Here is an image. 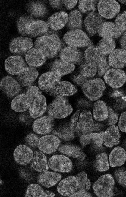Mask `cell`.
I'll return each instance as SVG.
<instances>
[{
	"label": "cell",
	"mask_w": 126,
	"mask_h": 197,
	"mask_svg": "<svg viewBox=\"0 0 126 197\" xmlns=\"http://www.w3.org/2000/svg\"><path fill=\"white\" fill-rule=\"evenodd\" d=\"M122 95L121 93L116 90L114 91L112 94L111 96L113 97H116L120 96Z\"/></svg>",
	"instance_id": "57"
},
{
	"label": "cell",
	"mask_w": 126,
	"mask_h": 197,
	"mask_svg": "<svg viewBox=\"0 0 126 197\" xmlns=\"http://www.w3.org/2000/svg\"><path fill=\"white\" fill-rule=\"evenodd\" d=\"M104 132L91 133L80 136V142L83 148L93 144L96 146H101L103 143Z\"/></svg>",
	"instance_id": "33"
},
{
	"label": "cell",
	"mask_w": 126,
	"mask_h": 197,
	"mask_svg": "<svg viewBox=\"0 0 126 197\" xmlns=\"http://www.w3.org/2000/svg\"><path fill=\"white\" fill-rule=\"evenodd\" d=\"M34 153L32 150L24 145H20L15 149L13 156L15 161L21 165H26L32 160Z\"/></svg>",
	"instance_id": "20"
},
{
	"label": "cell",
	"mask_w": 126,
	"mask_h": 197,
	"mask_svg": "<svg viewBox=\"0 0 126 197\" xmlns=\"http://www.w3.org/2000/svg\"><path fill=\"white\" fill-rule=\"evenodd\" d=\"M49 3L51 6L54 8H57L59 7L61 3L60 0H50Z\"/></svg>",
	"instance_id": "56"
},
{
	"label": "cell",
	"mask_w": 126,
	"mask_h": 197,
	"mask_svg": "<svg viewBox=\"0 0 126 197\" xmlns=\"http://www.w3.org/2000/svg\"><path fill=\"white\" fill-rule=\"evenodd\" d=\"M58 150L61 153L80 160H84L86 157V154L82 151L80 148L74 145L64 144L59 148Z\"/></svg>",
	"instance_id": "36"
},
{
	"label": "cell",
	"mask_w": 126,
	"mask_h": 197,
	"mask_svg": "<svg viewBox=\"0 0 126 197\" xmlns=\"http://www.w3.org/2000/svg\"><path fill=\"white\" fill-rule=\"evenodd\" d=\"M61 177V175L58 173L47 171L40 173L37 177V180L41 185L50 188L56 185Z\"/></svg>",
	"instance_id": "29"
},
{
	"label": "cell",
	"mask_w": 126,
	"mask_h": 197,
	"mask_svg": "<svg viewBox=\"0 0 126 197\" xmlns=\"http://www.w3.org/2000/svg\"><path fill=\"white\" fill-rule=\"evenodd\" d=\"M84 58L86 63L96 66L98 71H105L110 67L107 60L106 55L100 52L97 46L92 45L88 46L85 51Z\"/></svg>",
	"instance_id": "6"
},
{
	"label": "cell",
	"mask_w": 126,
	"mask_h": 197,
	"mask_svg": "<svg viewBox=\"0 0 126 197\" xmlns=\"http://www.w3.org/2000/svg\"><path fill=\"white\" fill-rule=\"evenodd\" d=\"M118 1L121 3L126 5V0H119Z\"/></svg>",
	"instance_id": "58"
},
{
	"label": "cell",
	"mask_w": 126,
	"mask_h": 197,
	"mask_svg": "<svg viewBox=\"0 0 126 197\" xmlns=\"http://www.w3.org/2000/svg\"><path fill=\"white\" fill-rule=\"evenodd\" d=\"M115 181L112 176L109 174L100 177L93 185L94 193L98 197H112Z\"/></svg>",
	"instance_id": "9"
},
{
	"label": "cell",
	"mask_w": 126,
	"mask_h": 197,
	"mask_svg": "<svg viewBox=\"0 0 126 197\" xmlns=\"http://www.w3.org/2000/svg\"><path fill=\"white\" fill-rule=\"evenodd\" d=\"M115 22L121 30H126V11L119 14L116 18Z\"/></svg>",
	"instance_id": "46"
},
{
	"label": "cell",
	"mask_w": 126,
	"mask_h": 197,
	"mask_svg": "<svg viewBox=\"0 0 126 197\" xmlns=\"http://www.w3.org/2000/svg\"><path fill=\"white\" fill-rule=\"evenodd\" d=\"M17 26L20 34L30 37H36L46 31L49 27L45 21L27 16L20 17L17 20Z\"/></svg>",
	"instance_id": "1"
},
{
	"label": "cell",
	"mask_w": 126,
	"mask_h": 197,
	"mask_svg": "<svg viewBox=\"0 0 126 197\" xmlns=\"http://www.w3.org/2000/svg\"><path fill=\"white\" fill-rule=\"evenodd\" d=\"M124 146L126 149V139L124 141Z\"/></svg>",
	"instance_id": "59"
},
{
	"label": "cell",
	"mask_w": 126,
	"mask_h": 197,
	"mask_svg": "<svg viewBox=\"0 0 126 197\" xmlns=\"http://www.w3.org/2000/svg\"><path fill=\"white\" fill-rule=\"evenodd\" d=\"M91 195L86 190H80L73 194L71 197H91Z\"/></svg>",
	"instance_id": "54"
},
{
	"label": "cell",
	"mask_w": 126,
	"mask_h": 197,
	"mask_svg": "<svg viewBox=\"0 0 126 197\" xmlns=\"http://www.w3.org/2000/svg\"><path fill=\"white\" fill-rule=\"evenodd\" d=\"M60 143L61 141L57 137L49 135L39 138L37 147L43 153L49 154L55 152Z\"/></svg>",
	"instance_id": "14"
},
{
	"label": "cell",
	"mask_w": 126,
	"mask_h": 197,
	"mask_svg": "<svg viewBox=\"0 0 126 197\" xmlns=\"http://www.w3.org/2000/svg\"><path fill=\"white\" fill-rule=\"evenodd\" d=\"M120 137L118 127L114 125H111L104 132V144L106 147H112L119 143Z\"/></svg>",
	"instance_id": "28"
},
{
	"label": "cell",
	"mask_w": 126,
	"mask_h": 197,
	"mask_svg": "<svg viewBox=\"0 0 126 197\" xmlns=\"http://www.w3.org/2000/svg\"><path fill=\"white\" fill-rule=\"evenodd\" d=\"M97 7L98 14L107 19L115 17L120 10V4L115 0H99Z\"/></svg>",
	"instance_id": "10"
},
{
	"label": "cell",
	"mask_w": 126,
	"mask_h": 197,
	"mask_svg": "<svg viewBox=\"0 0 126 197\" xmlns=\"http://www.w3.org/2000/svg\"><path fill=\"white\" fill-rule=\"evenodd\" d=\"M28 10L31 14L36 16H42L46 12V8L43 5L37 3L30 5Z\"/></svg>",
	"instance_id": "45"
},
{
	"label": "cell",
	"mask_w": 126,
	"mask_h": 197,
	"mask_svg": "<svg viewBox=\"0 0 126 197\" xmlns=\"http://www.w3.org/2000/svg\"><path fill=\"white\" fill-rule=\"evenodd\" d=\"M110 65L117 68H122L126 65V51L122 49H115L109 55Z\"/></svg>",
	"instance_id": "32"
},
{
	"label": "cell",
	"mask_w": 126,
	"mask_h": 197,
	"mask_svg": "<svg viewBox=\"0 0 126 197\" xmlns=\"http://www.w3.org/2000/svg\"><path fill=\"white\" fill-rule=\"evenodd\" d=\"M68 15L63 11L55 13L47 19L46 23L49 27L54 30L62 29L68 23Z\"/></svg>",
	"instance_id": "27"
},
{
	"label": "cell",
	"mask_w": 126,
	"mask_h": 197,
	"mask_svg": "<svg viewBox=\"0 0 126 197\" xmlns=\"http://www.w3.org/2000/svg\"><path fill=\"white\" fill-rule=\"evenodd\" d=\"M96 66L90 65L87 63L83 68L79 75L88 79L94 77L97 73Z\"/></svg>",
	"instance_id": "43"
},
{
	"label": "cell",
	"mask_w": 126,
	"mask_h": 197,
	"mask_svg": "<svg viewBox=\"0 0 126 197\" xmlns=\"http://www.w3.org/2000/svg\"><path fill=\"white\" fill-rule=\"evenodd\" d=\"M77 91L76 87L71 83L63 81L58 82L46 94L56 97L71 96Z\"/></svg>",
	"instance_id": "16"
},
{
	"label": "cell",
	"mask_w": 126,
	"mask_h": 197,
	"mask_svg": "<svg viewBox=\"0 0 126 197\" xmlns=\"http://www.w3.org/2000/svg\"><path fill=\"white\" fill-rule=\"evenodd\" d=\"M109 160L111 167L121 166L124 164L126 160V151L121 147H116L111 151Z\"/></svg>",
	"instance_id": "34"
},
{
	"label": "cell",
	"mask_w": 126,
	"mask_h": 197,
	"mask_svg": "<svg viewBox=\"0 0 126 197\" xmlns=\"http://www.w3.org/2000/svg\"><path fill=\"white\" fill-rule=\"evenodd\" d=\"M74 132L71 129L70 124L66 127L61 133L54 132L56 135L64 138L71 139L74 137Z\"/></svg>",
	"instance_id": "47"
},
{
	"label": "cell",
	"mask_w": 126,
	"mask_h": 197,
	"mask_svg": "<svg viewBox=\"0 0 126 197\" xmlns=\"http://www.w3.org/2000/svg\"><path fill=\"white\" fill-rule=\"evenodd\" d=\"M82 16L81 13L77 10L72 11L68 15L67 26L70 30L79 29L81 28Z\"/></svg>",
	"instance_id": "39"
},
{
	"label": "cell",
	"mask_w": 126,
	"mask_h": 197,
	"mask_svg": "<svg viewBox=\"0 0 126 197\" xmlns=\"http://www.w3.org/2000/svg\"><path fill=\"white\" fill-rule=\"evenodd\" d=\"M118 114L115 112L111 108H108V116L106 120V122L108 125H112L117 123Z\"/></svg>",
	"instance_id": "48"
},
{
	"label": "cell",
	"mask_w": 126,
	"mask_h": 197,
	"mask_svg": "<svg viewBox=\"0 0 126 197\" xmlns=\"http://www.w3.org/2000/svg\"><path fill=\"white\" fill-rule=\"evenodd\" d=\"M60 59L62 61L69 63L78 64L82 61V55L77 48L68 46L60 51L59 53Z\"/></svg>",
	"instance_id": "21"
},
{
	"label": "cell",
	"mask_w": 126,
	"mask_h": 197,
	"mask_svg": "<svg viewBox=\"0 0 126 197\" xmlns=\"http://www.w3.org/2000/svg\"><path fill=\"white\" fill-rule=\"evenodd\" d=\"M54 118L49 116L38 118L33 122V130L36 133L44 135L49 133L52 130L54 124Z\"/></svg>",
	"instance_id": "19"
},
{
	"label": "cell",
	"mask_w": 126,
	"mask_h": 197,
	"mask_svg": "<svg viewBox=\"0 0 126 197\" xmlns=\"http://www.w3.org/2000/svg\"><path fill=\"white\" fill-rule=\"evenodd\" d=\"M95 166L96 169L99 172L106 171L109 169L108 156L106 153H101L97 155Z\"/></svg>",
	"instance_id": "41"
},
{
	"label": "cell",
	"mask_w": 126,
	"mask_h": 197,
	"mask_svg": "<svg viewBox=\"0 0 126 197\" xmlns=\"http://www.w3.org/2000/svg\"><path fill=\"white\" fill-rule=\"evenodd\" d=\"M124 32V31L120 29L115 23L107 22L102 24L97 33L102 38L108 37L113 39L118 38Z\"/></svg>",
	"instance_id": "22"
},
{
	"label": "cell",
	"mask_w": 126,
	"mask_h": 197,
	"mask_svg": "<svg viewBox=\"0 0 126 197\" xmlns=\"http://www.w3.org/2000/svg\"><path fill=\"white\" fill-rule=\"evenodd\" d=\"M80 110H77L73 114L71 118L70 126L71 129L74 132L80 114Z\"/></svg>",
	"instance_id": "52"
},
{
	"label": "cell",
	"mask_w": 126,
	"mask_h": 197,
	"mask_svg": "<svg viewBox=\"0 0 126 197\" xmlns=\"http://www.w3.org/2000/svg\"><path fill=\"white\" fill-rule=\"evenodd\" d=\"M53 192L47 190H44L37 184H31L28 185L26 189V197H53L55 196Z\"/></svg>",
	"instance_id": "37"
},
{
	"label": "cell",
	"mask_w": 126,
	"mask_h": 197,
	"mask_svg": "<svg viewBox=\"0 0 126 197\" xmlns=\"http://www.w3.org/2000/svg\"><path fill=\"white\" fill-rule=\"evenodd\" d=\"M96 0H79L78 7L80 11L83 13L93 12L96 9Z\"/></svg>",
	"instance_id": "42"
},
{
	"label": "cell",
	"mask_w": 126,
	"mask_h": 197,
	"mask_svg": "<svg viewBox=\"0 0 126 197\" xmlns=\"http://www.w3.org/2000/svg\"><path fill=\"white\" fill-rule=\"evenodd\" d=\"M0 88L8 97H12L19 93L21 91L20 84L12 77L6 76L0 81Z\"/></svg>",
	"instance_id": "24"
},
{
	"label": "cell",
	"mask_w": 126,
	"mask_h": 197,
	"mask_svg": "<svg viewBox=\"0 0 126 197\" xmlns=\"http://www.w3.org/2000/svg\"><path fill=\"white\" fill-rule=\"evenodd\" d=\"M49 167L51 170L61 172H68L72 169V163L70 159L63 155H55L48 161Z\"/></svg>",
	"instance_id": "13"
},
{
	"label": "cell",
	"mask_w": 126,
	"mask_h": 197,
	"mask_svg": "<svg viewBox=\"0 0 126 197\" xmlns=\"http://www.w3.org/2000/svg\"><path fill=\"white\" fill-rule=\"evenodd\" d=\"M122 98L126 101V97H123Z\"/></svg>",
	"instance_id": "60"
},
{
	"label": "cell",
	"mask_w": 126,
	"mask_h": 197,
	"mask_svg": "<svg viewBox=\"0 0 126 197\" xmlns=\"http://www.w3.org/2000/svg\"><path fill=\"white\" fill-rule=\"evenodd\" d=\"M105 88L103 81L99 78L87 80L82 87L86 97L92 101L99 99L102 96Z\"/></svg>",
	"instance_id": "8"
},
{
	"label": "cell",
	"mask_w": 126,
	"mask_h": 197,
	"mask_svg": "<svg viewBox=\"0 0 126 197\" xmlns=\"http://www.w3.org/2000/svg\"><path fill=\"white\" fill-rule=\"evenodd\" d=\"M75 68L74 64L65 62L61 59L55 60L52 63L51 71H53L61 77L72 72Z\"/></svg>",
	"instance_id": "35"
},
{
	"label": "cell",
	"mask_w": 126,
	"mask_h": 197,
	"mask_svg": "<svg viewBox=\"0 0 126 197\" xmlns=\"http://www.w3.org/2000/svg\"><path fill=\"white\" fill-rule=\"evenodd\" d=\"M108 114V108L104 102L98 100L94 103L93 115L95 120L99 121L106 120Z\"/></svg>",
	"instance_id": "38"
},
{
	"label": "cell",
	"mask_w": 126,
	"mask_h": 197,
	"mask_svg": "<svg viewBox=\"0 0 126 197\" xmlns=\"http://www.w3.org/2000/svg\"><path fill=\"white\" fill-rule=\"evenodd\" d=\"M120 44L121 49L126 51V32L124 33L121 37Z\"/></svg>",
	"instance_id": "55"
},
{
	"label": "cell",
	"mask_w": 126,
	"mask_h": 197,
	"mask_svg": "<svg viewBox=\"0 0 126 197\" xmlns=\"http://www.w3.org/2000/svg\"><path fill=\"white\" fill-rule=\"evenodd\" d=\"M36 48L48 58H53L59 52L61 47L60 38L56 34L39 37L35 42Z\"/></svg>",
	"instance_id": "2"
},
{
	"label": "cell",
	"mask_w": 126,
	"mask_h": 197,
	"mask_svg": "<svg viewBox=\"0 0 126 197\" xmlns=\"http://www.w3.org/2000/svg\"><path fill=\"white\" fill-rule=\"evenodd\" d=\"M47 106L45 97L41 94L34 99L28 109L29 113L33 118L42 116L47 110Z\"/></svg>",
	"instance_id": "26"
},
{
	"label": "cell",
	"mask_w": 126,
	"mask_h": 197,
	"mask_svg": "<svg viewBox=\"0 0 126 197\" xmlns=\"http://www.w3.org/2000/svg\"><path fill=\"white\" fill-rule=\"evenodd\" d=\"M76 176L80 183V190H89L91 187V183L90 180L87 177L86 173L82 171L78 173Z\"/></svg>",
	"instance_id": "44"
},
{
	"label": "cell",
	"mask_w": 126,
	"mask_h": 197,
	"mask_svg": "<svg viewBox=\"0 0 126 197\" xmlns=\"http://www.w3.org/2000/svg\"><path fill=\"white\" fill-rule=\"evenodd\" d=\"M57 190L62 195L71 197L80 190V185L76 176H69L62 180L58 184Z\"/></svg>",
	"instance_id": "11"
},
{
	"label": "cell",
	"mask_w": 126,
	"mask_h": 197,
	"mask_svg": "<svg viewBox=\"0 0 126 197\" xmlns=\"http://www.w3.org/2000/svg\"><path fill=\"white\" fill-rule=\"evenodd\" d=\"M5 69L9 74L18 75L26 67L24 59L21 56H12L8 57L4 63Z\"/></svg>",
	"instance_id": "17"
},
{
	"label": "cell",
	"mask_w": 126,
	"mask_h": 197,
	"mask_svg": "<svg viewBox=\"0 0 126 197\" xmlns=\"http://www.w3.org/2000/svg\"><path fill=\"white\" fill-rule=\"evenodd\" d=\"M46 111L49 115L53 118L62 119L69 116L73 108L66 98L56 97L47 106Z\"/></svg>",
	"instance_id": "4"
},
{
	"label": "cell",
	"mask_w": 126,
	"mask_h": 197,
	"mask_svg": "<svg viewBox=\"0 0 126 197\" xmlns=\"http://www.w3.org/2000/svg\"><path fill=\"white\" fill-rule=\"evenodd\" d=\"M63 39L69 46L84 47L92 45V42L87 34L80 29L70 30L64 35Z\"/></svg>",
	"instance_id": "7"
},
{
	"label": "cell",
	"mask_w": 126,
	"mask_h": 197,
	"mask_svg": "<svg viewBox=\"0 0 126 197\" xmlns=\"http://www.w3.org/2000/svg\"><path fill=\"white\" fill-rule=\"evenodd\" d=\"M40 89L36 86H30L22 94L12 100L11 107L17 112H22L29 109L35 98L41 94Z\"/></svg>",
	"instance_id": "3"
},
{
	"label": "cell",
	"mask_w": 126,
	"mask_h": 197,
	"mask_svg": "<svg viewBox=\"0 0 126 197\" xmlns=\"http://www.w3.org/2000/svg\"><path fill=\"white\" fill-rule=\"evenodd\" d=\"M61 77L57 74L51 71L42 74L38 81L39 89L47 93L60 81Z\"/></svg>",
	"instance_id": "18"
},
{
	"label": "cell",
	"mask_w": 126,
	"mask_h": 197,
	"mask_svg": "<svg viewBox=\"0 0 126 197\" xmlns=\"http://www.w3.org/2000/svg\"><path fill=\"white\" fill-rule=\"evenodd\" d=\"M115 176L120 184L126 186V170L123 172L121 168L118 169L115 172Z\"/></svg>",
	"instance_id": "49"
},
{
	"label": "cell",
	"mask_w": 126,
	"mask_h": 197,
	"mask_svg": "<svg viewBox=\"0 0 126 197\" xmlns=\"http://www.w3.org/2000/svg\"><path fill=\"white\" fill-rule=\"evenodd\" d=\"M103 21L102 17L98 13L91 12L87 15L84 19V26L88 34L90 35L93 36L97 33Z\"/></svg>",
	"instance_id": "23"
},
{
	"label": "cell",
	"mask_w": 126,
	"mask_h": 197,
	"mask_svg": "<svg viewBox=\"0 0 126 197\" xmlns=\"http://www.w3.org/2000/svg\"><path fill=\"white\" fill-rule=\"evenodd\" d=\"M33 46L32 40L27 37H18L10 43L9 49L14 54L21 55L26 53Z\"/></svg>",
	"instance_id": "15"
},
{
	"label": "cell",
	"mask_w": 126,
	"mask_h": 197,
	"mask_svg": "<svg viewBox=\"0 0 126 197\" xmlns=\"http://www.w3.org/2000/svg\"><path fill=\"white\" fill-rule=\"evenodd\" d=\"M25 59L27 64L33 67L41 66L46 60L44 55L36 48L31 49L27 51L25 54Z\"/></svg>",
	"instance_id": "31"
},
{
	"label": "cell",
	"mask_w": 126,
	"mask_h": 197,
	"mask_svg": "<svg viewBox=\"0 0 126 197\" xmlns=\"http://www.w3.org/2000/svg\"><path fill=\"white\" fill-rule=\"evenodd\" d=\"M65 8L68 10L73 8L76 5L77 0H63Z\"/></svg>",
	"instance_id": "53"
},
{
	"label": "cell",
	"mask_w": 126,
	"mask_h": 197,
	"mask_svg": "<svg viewBox=\"0 0 126 197\" xmlns=\"http://www.w3.org/2000/svg\"><path fill=\"white\" fill-rule=\"evenodd\" d=\"M102 127L100 123H94L91 112L84 110L80 113L74 130L77 135L81 136L98 131Z\"/></svg>",
	"instance_id": "5"
},
{
	"label": "cell",
	"mask_w": 126,
	"mask_h": 197,
	"mask_svg": "<svg viewBox=\"0 0 126 197\" xmlns=\"http://www.w3.org/2000/svg\"><path fill=\"white\" fill-rule=\"evenodd\" d=\"M39 139V138L37 135L33 133L28 135L25 138L27 143L30 146L33 148L37 146Z\"/></svg>",
	"instance_id": "50"
},
{
	"label": "cell",
	"mask_w": 126,
	"mask_h": 197,
	"mask_svg": "<svg viewBox=\"0 0 126 197\" xmlns=\"http://www.w3.org/2000/svg\"><path fill=\"white\" fill-rule=\"evenodd\" d=\"M118 126L120 130L126 133V111L121 114L119 120Z\"/></svg>",
	"instance_id": "51"
},
{
	"label": "cell",
	"mask_w": 126,
	"mask_h": 197,
	"mask_svg": "<svg viewBox=\"0 0 126 197\" xmlns=\"http://www.w3.org/2000/svg\"><path fill=\"white\" fill-rule=\"evenodd\" d=\"M97 46L102 54L107 55L110 54L115 50L116 44L114 39L104 37L102 38L99 40Z\"/></svg>",
	"instance_id": "40"
},
{
	"label": "cell",
	"mask_w": 126,
	"mask_h": 197,
	"mask_svg": "<svg viewBox=\"0 0 126 197\" xmlns=\"http://www.w3.org/2000/svg\"><path fill=\"white\" fill-rule=\"evenodd\" d=\"M38 75V71L35 68L26 67L17 75L18 82L23 86H30L37 78Z\"/></svg>",
	"instance_id": "25"
},
{
	"label": "cell",
	"mask_w": 126,
	"mask_h": 197,
	"mask_svg": "<svg viewBox=\"0 0 126 197\" xmlns=\"http://www.w3.org/2000/svg\"><path fill=\"white\" fill-rule=\"evenodd\" d=\"M46 156L40 150H37L34 153L30 169L37 172L47 171L49 169Z\"/></svg>",
	"instance_id": "30"
},
{
	"label": "cell",
	"mask_w": 126,
	"mask_h": 197,
	"mask_svg": "<svg viewBox=\"0 0 126 197\" xmlns=\"http://www.w3.org/2000/svg\"><path fill=\"white\" fill-rule=\"evenodd\" d=\"M106 83L114 88L121 87L126 82V74L124 71L118 69H111L104 75Z\"/></svg>",
	"instance_id": "12"
}]
</instances>
